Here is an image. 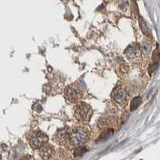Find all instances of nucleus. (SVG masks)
Listing matches in <instances>:
<instances>
[{
    "instance_id": "f257e3e1",
    "label": "nucleus",
    "mask_w": 160,
    "mask_h": 160,
    "mask_svg": "<svg viewBox=\"0 0 160 160\" xmlns=\"http://www.w3.org/2000/svg\"><path fill=\"white\" fill-rule=\"evenodd\" d=\"M89 132L86 128H78L73 130L70 135L69 142L71 146H79L88 141Z\"/></svg>"
},
{
    "instance_id": "f03ea898",
    "label": "nucleus",
    "mask_w": 160,
    "mask_h": 160,
    "mask_svg": "<svg viewBox=\"0 0 160 160\" xmlns=\"http://www.w3.org/2000/svg\"><path fill=\"white\" fill-rule=\"evenodd\" d=\"M92 115V110L86 102H79L75 108V117L80 122H88Z\"/></svg>"
},
{
    "instance_id": "7ed1b4c3",
    "label": "nucleus",
    "mask_w": 160,
    "mask_h": 160,
    "mask_svg": "<svg viewBox=\"0 0 160 160\" xmlns=\"http://www.w3.org/2000/svg\"><path fill=\"white\" fill-rule=\"evenodd\" d=\"M48 141V136L42 131H35L30 138V145L34 149H41L46 146Z\"/></svg>"
},
{
    "instance_id": "20e7f679",
    "label": "nucleus",
    "mask_w": 160,
    "mask_h": 160,
    "mask_svg": "<svg viewBox=\"0 0 160 160\" xmlns=\"http://www.w3.org/2000/svg\"><path fill=\"white\" fill-rule=\"evenodd\" d=\"M128 96H129L128 91L122 86H118L117 88H115V90L113 91L112 95H111L112 99L116 103L122 106L127 104L128 100Z\"/></svg>"
},
{
    "instance_id": "39448f33",
    "label": "nucleus",
    "mask_w": 160,
    "mask_h": 160,
    "mask_svg": "<svg viewBox=\"0 0 160 160\" xmlns=\"http://www.w3.org/2000/svg\"><path fill=\"white\" fill-rule=\"evenodd\" d=\"M142 51L137 43L131 44L125 50V55L129 60H137L141 57Z\"/></svg>"
},
{
    "instance_id": "423d86ee",
    "label": "nucleus",
    "mask_w": 160,
    "mask_h": 160,
    "mask_svg": "<svg viewBox=\"0 0 160 160\" xmlns=\"http://www.w3.org/2000/svg\"><path fill=\"white\" fill-rule=\"evenodd\" d=\"M70 135L69 130L68 128H61L56 131V133L54 135V140L57 143L60 145H64L67 142H69Z\"/></svg>"
},
{
    "instance_id": "0eeeda50",
    "label": "nucleus",
    "mask_w": 160,
    "mask_h": 160,
    "mask_svg": "<svg viewBox=\"0 0 160 160\" xmlns=\"http://www.w3.org/2000/svg\"><path fill=\"white\" fill-rule=\"evenodd\" d=\"M64 96L67 98V100L71 102H77L78 98H79L78 91L72 87H68L66 88Z\"/></svg>"
},
{
    "instance_id": "6e6552de",
    "label": "nucleus",
    "mask_w": 160,
    "mask_h": 160,
    "mask_svg": "<svg viewBox=\"0 0 160 160\" xmlns=\"http://www.w3.org/2000/svg\"><path fill=\"white\" fill-rule=\"evenodd\" d=\"M54 152H55L54 148L50 145L44 146L43 148H41L39 151L40 156L42 157L43 159H48V158H51L53 154H54Z\"/></svg>"
},
{
    "instance_id": "1a4fd4ad",
    "label": "nucleus",
    "mask_w": 160,
    "mask_h": 160,
    "mask_svg": "<svg viewBox=\"0 0 160 160\" xmlns=\"http://www.w3.org/2000/svg\"><path fill=\"white\" fill-rule=\"evenodd\" d=\"M140 48H141L142 54H144L145 55H148L151 51L152 44L148 38H145L144 40H142V43L140 45Z\"/></svg>"
},
{
    "instance_id": "9d476101",
    "label": "nucleus",
    "mask_w": 160,
    "mask_h": 160,
    "mask_svg": "<svg viewBox=\"0 0 160 160\" xmlns=\"http://www.w3.org/2000/svg\"><path fill=\"white\" fill-rule=\"evenodd\" d=\"M139 24H140V28H141V30H142V33H143L144 35H147V36H149V35L151 34V29H150L149 27H148V23L146 22V21L142 18H140Z\"/></svg>"
},
{
    "instance_id": "9b49d317",
    "label": "nucleus",
    "mask_w": 160,
    "mask_h": 160,
    "mask_svg": "<svg viewBox=\"0 0 160 160\" xmlns=\"http://www.w3.org/2000/svg\"><path fill=\"white\" fill-rule=\"evenodd\" d=\"M112 134H113V130L111 129L104 130V131L101 133V135H99V137H98V141H100V142L105 141V140L108 139V138H109Z\"/></svg>"
},
{
    "instance_id": "f8f14e48",
    "label": "nucleus",
    "mask_w": 160,
    "mask_h": 160,
    "mask_svg": "<svg viewBox=\"0 0 160 160\" xmlns=\"http://www.w3.org/2000/svg\"><path fill=\"white\" fill-rule=\"evenodd\" d=\"M141 102H142V98H140V97L138 96L133 98L132 101L131 102V106H130L131 111H134L136 108H138L140 104H141Z\"/></svg>"
},
{
    "instance_id": "ddd939ff",
    "label": "nucleus",
    "mask_w": 160,
    "mask_h": 160,
    "mask_svg": "<svg viewBox=\"0 0 160 160\" xmlns=\"http://www.w3.org/2000/svg\"><path fill=\"white\" fill-rule=\"evenodd\" d=\"M88 151V148L83 146H79L77 148H75V151H74V155L75 157H80L83 155L86 152Z\"/></svg>"
},
{
    "instance_id": "4468645a",
    "label": "nucleus",
    "mask_w": 160,
    "mask_h": 160,
    "mask_svg": "<svg viewBox=\"0 0 160 160\" xmlns=\"http://www.w3.org/2000/svg\"><path fill=\"white\" fill-rule=\"evenodd\" d=\"M20 160H32V159H31V158L30 156H24L22 157Z\"/></svg>"
}]
</instances>
